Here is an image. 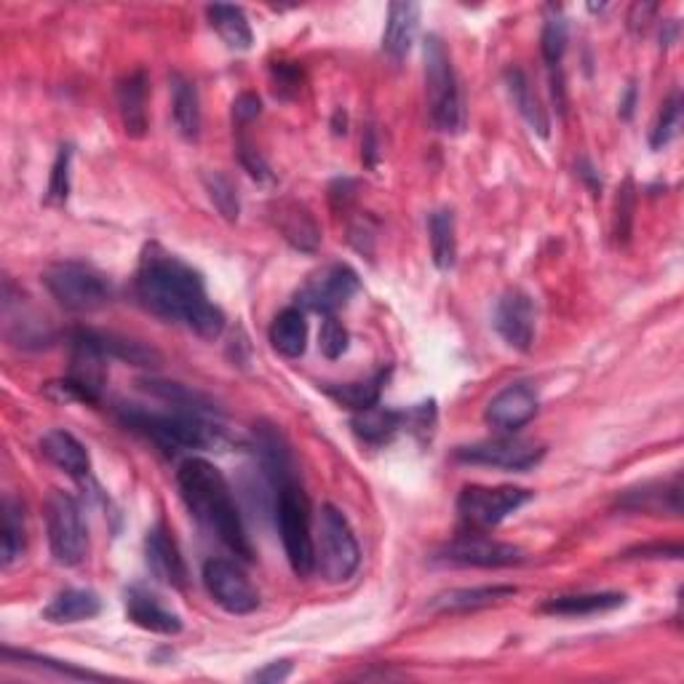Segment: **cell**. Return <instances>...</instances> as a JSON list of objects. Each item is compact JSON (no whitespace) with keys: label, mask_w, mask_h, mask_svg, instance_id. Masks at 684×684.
<instances>
[{"label":"cell","mask_w":684,"mask_h":684,"mask_svg":"<svg viewBox=\"0 0 684 684\" xmlns=\"http://www.w3.org/2000/svg\"><path fill=\"white\" fill-rule=\"evenodd\" d=\"M134 292L142 308L169 324H180L204 340H217L223 335L225 313L208 299L201 273L164 246H145L134 276Z\"/></svg>","instance_id":"6da1fadb"},{"label":"cell","mask_w":684,"mask_h":684,"mask_svg":"<svg viewBox=\"0 0 684 684\" xmlns=\"http://www.w3.org/2000/svg\"><path fill=\"white\" fill-rule=\"evenodd\" d=\"M180 494L185 500L187 511L193 513L220 543H225L236 557L254 559L249 535L244 530V519L233 500L231 484L214 462L204 458H187L177 471Z\"/></svg>","instance_id":"7a4b0ae2"},{"label":"cell","mask_w":684,"mask_h":684,"mask_svg":"<svg viewBox=\"0 0 684 684\" xmlns=\"http://www.w3.org/2000/svg\"><path fill=\"white\" fill-rule=\"evenodd\" d=\"M123 426H129L155 447L166 452H195V449H225L231 445L227 433L201 412L174 409V412H147V409L123 404L119 409Z\"/></svg>","instance_id":"3957f363"},{"label":"cell","mask_w":684,"mask_h":684,"mask_svg":"<svg viewBox=\"0 0 684 684\" xmlns=\"http://www.w3.org/2000/svg\"><path fill=\"white\" fill-rule=\"evenodd\" d=\"M313 553H316V572L327 583H345L356 575L361 564L358 540L350 530V521L335 506H324L318 511L316 532H313Z\"/></svg>","instance_id":"277c9868"},{"label":"cell","mask_w":684,"mask_h":684,"mask_svg":"<svg viewBox=\"0 0 684 684\" xmlns=\"http://www.w3.org/2000/svg\"><path fill=\"white\" fill-rule=\"evenodd\" d=\"M426 89L436 129L445 134H460L466 129V104L449 51L439 35L426 38Z\"/></svg>","instance_id":"5b68a950"},{"label":"cell","mask_w":684,"mask_h":684,"mask_svg":"<svg viewBox=\"0 0 684 684\" xmlns=\"http://www.w3.org/2000/svg\"><path fill=\"white\" fill-rule=\"evenodd\" d=\"M276 494V521L282 530L284 551L289 559L292 570L299 578H308L316 570V553H313V530L308 500L299 490L297 479H282L273 484Z\"/></svg>","instance_id":"8992f818"},{"label":"cell","mask_w":684,"mask_h":684,"mask_svg":"<svg viewBox=\"0 0 684 684\" xmlns=\"http://www.w3.org/2000/svg\"><path fill=\"white\" fill-rule=\"evenodd\" d=\"M45 289L73 313L100 310L113 299V286L100 270L83 263H54L43 273Z\"/></svg>","instance_id":"52a82bcc"},{"label":"cell","mask_w":684,"mask_h":684,"mask_svg":"<svg viewBox=\"0 0 684 684\" xmlns=\"http://www.w3.org/2000/svg\"><path fill=\"white\" fill-rule=\"evenodd\" d=\"M45 530L57 564L78 566L89 557V530L73 494L54 490L45 500Z\"/></svg>","instance_id":"ba28073f"},{"label":"cell","mask_w":684,"mask_h":684,"mask_svg":"<svg viewBox=\"0 0 684 684\" xmlns=\"http://www.w3.org/2000/svg\"><path fill=\"white\" fill-rule=\"evenodd\" d=\"M532 500V492L524 487H479L471 484L460 492L458 513L473 530H492L521 506Z\"/></svg>","instance_id":"9c48e42d"},{"label":"cell","mask_w":684,"mask_h":684,"mask_svg":"<svg viewBox=\"0 0 684 684\" xmlns=\"http://www.w3.org/2000/svg\"><path fill=\"white\" fill-rule=\"evenodd\" d=\"M455 458L468 466H487L500 468V471H530L545 458V447L527 439H513V436H500V439L479 441V445L460 447Z\"/></svg>","instance_id":"30bf717a"},{"label":"cell","mask_w":684,"mask_h":684,"mask_svg":"<svg viewBox=\"0 0 684 684\" xmlns=\"http://www.w3.org/2000/svg\"><path fill=\"white\" fill-rule=\"evenodd\" d=\"M204 585L208 596L231 615H249L259 608V591L246 572L227 559H208L204 564Z\"/></svg>","instance_id":"8fae6325"},{"label":"cell","mask_w":684,"mask_h":684,"mask_svg":"<svg viewBox=\"0 0 684 684\" xmlns=\"http://www.w3.org/2000/svg\"><path fill=\"white\" fill-rule=\"evenodd\" d=\"M358 292V276L348 265H327L308 278V284L299 289V305L308 310L324 313V316H335L337 310L345 308Z\"/></svg>","instance_id":"7c38bea8"},{"label":"cell","mask_w":684,"mask_h":684,"mask_svg":"<svg viewBox=\"0 0 684 684\" xmlns=\"http://www.w3.org/2000/svg\"><path fill=\"white\" fill-rule=\"evenodd\" d=\"M492 324L508 348L530 350L532 340H535V305H532V297L521 289H508L494 305Z\"/></svg>","instance_id":"4fadbf2b"},{"label":"cell","mask_w":684,"mask_h":684,"mask_svg":"<svg viewBox=\"0 0 684 684\" xmlns=\"http://www.w3.org/2000/svg\"><path fill=\"white\" fill-rule=\"evenodd\" d=\"M441 562L460 564V566H484V570H498V566H513L524 562V551L517 545L498 543L484 535H462L441 551Z\"/></svg>","instance_id":"5bb4252c"},{"label":"cell","mask_w":684,"mask_h":684,"mask_svg":"<svg viewBox=\"0 0 684 684\" xmlns=\"http://www.w3.org/2000/svg\"><path fill=\"white\" fill-rule=\"evenodd\" d=\"M538 407L540 401L535 388H532L530 382H513V386L503 388L487 404L484 417L498 431L513 433L519 431V428H524L530 420H535Z\"/></svg>","instance_id":"9a60e30c"},{"label":"cell","mask_w":684,"mask_h":684,"mask_svg":"<svg viewBox=\"0 0 684 684\" xmlns=\"http://www.w3.org/2000/svg\"><path fill=\"white\" fill-rule=\"evenodd\" d=\"M145 557L147 566L161 583L172 585V589H187V564L182 559L180 545L174 543L172 532L164 524L153 527L145 540Z\"/></svg>","instance_id":"2e32d148"},{"label":"cell","mask_w":684,"mask_h":684,"mask_svg":"<svg viewBox=\"0 0 684 684\" xmlns=\"http://www.w3.org/2000/svg\"><path fill=\"white\" fill-rule=\"evenodd\" d=\"M126 617L136 625V629L150 631V634L174 636L182 631V621L177 612L164 608V602H161L159 596L140 589V585L126 591Z\"/></svg>","instance_id":"e0dca14e"},{"label":"cell","mask_w":684,"mask_h":684,"mask_svg":"<svg viewBox=\"0 0 684 684\" xmlns=\"http://www.w3.org/2000/svg\"><path fill=\"white\" fill-rule=\"evenodd\" d=\"M617 506L623 511H642V513H671V517H680L682 513V479L671 481H650V484L634 487V490H625L617 498Z\"/></svg>","instance_id":"ac0fdd59"},{"label":"cell","mask_w":684,"mask_h":684,"mask_svg":"<svg viewBox=\"0 0 684 684\" xmlns=\"http://www.w3.org/2000/svg\"><path fill=\"white\" fill-rule=\"evenodd\" d=\"M86 340L91 348H96L104 358H119V361H129L134 367H159L161 354L155 348H147L145 343L129 340L123 335H113V331H91L81 329L75 331Z\"/></svg>","instance_id":"d6986e66"},{"label":"cell","mask_w":684,"mask_h":684,"mask_svg":"<svg viewBox=\"0 0 684 684\" xmlns=\"http://www.w3.org/2000/svg\"><path fill=\"white\" fill-rule=\"evenodd\" d=\"M417 24H420V6L401 0V3H390L386 32H382V51L394 62H401L412 49L417 35Z\"/></svg>","instance_id":"ffe728a7"},{"label":"cell","mask_w":684,"mask_h":684,"mask_svg":"<svg viewBox=\"0 0 684 684\" xmlns=\"http://www.w3.org/2000/svg\"><path fill=\"white\" fill-rule=\"evenodd\" d=\"M119 113L123 132L134 140L147 132V75L142 70L126 75L119 83Z\"/></svg>","instance_id":"44dd1931"},{"label":"cell","mask_w":684,"mask_h":684,"mask_svg":"<svg viewBox=\"0 0 684 684\" xmlns=\"http://www.w3.org/2000/svg\"><path fill=\"white\" fill-rule=\"evenodd\" d=\"M41 452L54 462L60 471L68 473V477H75V479L89 477L91 458H89L86 447H83L73 433L62 431V428H54V431L43 433Z\"/></svg>","instance_id":"7402d4cb"},{"label":"cell","mask_w":684,"mask_h":684,"mask_svg":"<svg viewBox=\"0 0 684 684\" xmlns=\"http://www.w3.org/2000/svg\"><path fill=\"white\" fill-rule=\"evenodd\" d=\"M102 612V599L89 589H64L43 608V621L64 625L91 621Z\"/></svg>","instance_id":"603a6c76"},{"label":"cell","mask_w":684,"mask_h":684,"mask_svg":"<svg viewBox=\"0 0 684 684\" xmlns=\"http://www.w3.org/2000/svg\"><path fill=\"white\" fill-rule=\"evenodd\" d=\"M625 604L623 594L615 591H604V594H570V596H553L543 604V612L562 617H589L599 612L617 610Z\"/></svg>","instance_id":"cb8c5ba5"},{"label":"cell","mask_w":684,"mask_h":684,"mask_svg":"<svg viewBox=\"0 0 684 684\" xmlns=\"http://www.w3.org/2000/svg\"><path fill=\"white\" fill-rule=\"evenodd\" d=\"M270 345L286 358H299L305 354V348H308V321H305L303 310L286 308L273 318Z\"/></svg>","instance_id":"d4e9b609"},{"label":"cell","mask_w":684,"mask_h":684,"mask_svg":"<svg viewBox=\"0 0 684 684\" xmlns=\"http://www.w3.org/2000/svg\"><path fill=\"white\" fill-rule=\"evenodd\" d=\"M517 594L513 585H479V589H455L433 599V610L441 612H468L490 608L494 602H503Z\"/></svg>","instance_id":"484cf974"},{"label":"cell","mask_w":684,"mask_h":684,"mask_svg":"<svg viewBox=\"0 0 684 684\" xmlns=\"http://www.w3.org/2000/svg\"><path fill=\"white\" fill-rule=\"evenodd\" d=\"M404 422H409V415L394 412V409L377 407L375 404V407L364 409V412H356L354 431L358 433V439H364L367 445H386V441H390L401 431Z\"/></svg>","instance_id":"4316f807"},{"label":"cell","mask_w":684,"mask_h":684,"mask_svg":"<svg viewBox=\"0 0 684 684\" xmlns=\"http://www.w3.org/2000/svg\"><path fill=\"white\" fill-rule=\"evenodd\" d=\"M172 113L180 134L185 136V140H198L201 134L198 89H195L193 81H187V78L182 75L172 78Z\"/></svg>","instance_id":"83f0119b"},{"label":"cell","mask_w":684,"mask_h":684,"mask_svg":"<svg viewBox=\"0 0 684 684\" xmlns=\"http://www.w3.org/2000/svg\"><path fill=\"white\" fill-rule=\"evenodd\" d=\"M276 223H278V227H282L284 238L289 241L295 249L316 252L321 233H318L316 220L310 217L308 208L299 206V204H282V206H278Z\"/></svg>","instance_id":"f1b7e54d"},{"label":"cell","mask_w":684,"mask_h":684,"mask_svg":"<svg viewBox=\"0 0 684 684\" xmlns=\"http://www.w3.org/2000/svg\"><path fill=\"white\" fill-rule=\"evenodd\" d=\"M506 86L508 94H511L513 104H517V110L521 113V119L532 126V132H538L540 136H549V115H545L543 104L535 96V91H532L530 81H527V75L521 73L519 68H511L506 73Z\"/></svg>","instance_id":"f546056e"},{"label":"cell","mask_w":684,"mask_h":684,"mask_svg":"<svg viewBox=\"0 0 684 684\" xmlns=\"http://www.w3.org/2000/svg\"><path fill=\"white\" fill-rule=\"evenodd\" d=\"M208 24L217 30V35L236 51H249L252 49V28L246 22V14L238 9V6H227V3H214L206 9Z\"/></svg>","instance_id":"4dcf8cb0"},{"label":"cell","mask_w":684,"mask_h":684,"mask_svg":"<svg viewBox=\"0 0 684 684\" xmlns=\"http://www.w3.org/2000/svg\"><path fill=\"white\" fill-rule=\"evenodd\" d=\"M428 233H431V252L433 263L439 270L455 268L458 259V236H455V214L452 208H439L428 220Z\"/></svg>","instance_id":"1f68e13d"},{"label":"cell","mask_w":684,"mask_h":684,"mask_svg":"<svg viewBox=\"0 0 684 684\" xmlns=\"http://www.w3.org/2000/svg\"><path fill=\"white\" fill-rule=\"evenodd\" d=\"M24 508L14 498L3 500V530H0V557L3 566H11L24 553Z\"/></svg>","instance_id":"d6a6232c"},{"label":"cell","mask_w":684,"mask_h":684,"mask_svg":"<svg viewBox=\"0 0 684 684\" xmlns=\"http://www.w3.org/2000/svg\"><path fill=\"white\" fill-rule=\"evenodd\" d=\"M382 382H386V372H377L375 377L361 382H345V386H327V394L343 407L354 409V412H364V409L375 407L380 401Z\"/></svg>","instance_id":"836d02e7"},{"label":"cell","mask_w":684,"mask_h":684,"mask_svg":"<svg viewBox=\"0 0 684 684\" xmlns=\"http://www.w3.org/2000/svg\"><path fill=\"white\" fill-rule=\"evenodd\" d=\"M3 661H19V666L24 668H38V671H51L57 676H68V680H102V674H94V671H83L70 666V663L54 661V657H43V655H32V653H19V650L3 647Z\"/></svg>","instance_id":"e575fe53"},{"label":"cell","mask_w":684,"mask_h":684,"mask_svg":"<svg viewBox=\"0 0 684 684\" xmlns=\"http://www.w3.org/2000/svg\"><path fill=\"white\" fill-rule=\"evenodd\" d=\"M145 390L150 394H155L159 399L177 404V409H187V412H212V401L204 399L201 394H195V390H187L185 386H177V382H161V380H147L142 382Z\"/></svg>","instance_id":"d590c367"},{"label":"cell","mask_w":684,"mask_h":684,"mask_svg":"<svg viewBox=\"0 0 684 684\" xmlns=\"http://www.w3.org/2000/svg\"><path fill=\"white\" fill-rule=\"evenodd\" d=\"M566 41H570V28H566L564 14H562V11H551V14L545 17L543 35H540L543 60L549 62L551 68H557V64L562 62V57L566 51Z\"/></svg>","instance_id":"8d00e7d4"},{"label":"cell","mask_w":684,"mask_h":684,"mask_svg":"<svg viewBox=\"0 0 684 684\" xmlns=\"http://www.w3.org/2000/svg\"><path fill=\"white\" fill-rule=\"evenodd\" d=\"M204 185H206L208 198H212V204L217 206V212L223 214L227 223H236L238 212H241L236 185H233V182L220 172L204 174Z\"/></svg>","instance_id":"74e56055"},{"label":"cell","mask_w":684,"mask_h":684,"mask_svg":"<svg viewBox=\"0 0 684 684\" xmlns=\"http://www.w3.org/2000/svg\"><path fill=\"white\" fill-rule=\"evenodd\" d=\"M680 126H682V96L674 94L671 100L663 102V110L661 115H657L653 134H650V145H653V150L666 147L668 142H674V136L680 134Z\"/></svg>","instance_id":"f35d334b"},{"label":"cell","mask_w":684,"mask_h":684,"mask_svg":"<svg viewBox=\"0 0 684 684\" xmlns=\"http://www.w3.org/2000/svg\"><path fill=\"white\" fill-rule=\"evenodd\" d=\"M634 212H636V193H634V180H625L623 187L617 191V208H615V238L625 244L631 238V225H634Z\"/></svg>","instance_id":"ab89813d"},{"label":"cell","mask_w":684,"mask_h":684,"mask_svg":"<svg viewBox=\"0 0 684 684\" xmlns=\"http://www.w3.org/2000/svg\"><path fill=\"white\" fill-rule=\"evenodd\" d=\"M70 161H73V147L64 145L57 155L54 169H51V180H49V204H64L70 193Z\"/></svg>","instance_id":"60d3db41"},{"label":"cell","mask_w":684,"mask_h":684,"mask_svg":"<svg viewBox=\"0 0 684 684\" xmlns=\"http://www.w3.org/2000/svg\"><path fill=\"white\" fill-rule=\"evenodd\" d=\"M318 345H321V354L327 358H340L348 350V329L335 316H327L321 324Z\"/></svg>","instance_id":"b9f144b4"},{"label":"cell","mask_w":684,"mask_h":684,"mask_svg":"<svg viewBox=\"0 0 684 684\" xmlns=\"http://www.w3.org/2000/svg\"><path fill=\"white\" fill-rule=\"evenodd\" d=\"M299 70L292 68V64H278L273 68V83H276V91L282 96H295L299 91Z\"/></svg>","instance_id":"7bdbcfd3"},{"label":"cell","mask_w":684,"mask_h":684,"mask_svg":"<svg viewBox=\"0 0 684 684\" xmlns=\"http://www.w3.org/2000/svg\"><path fill=\"white\" fill-rule=\"evenodd\" d=\"M241 164L249 169V174H252L254 180H259V182H270L273 180L270 166L265 164L263 155H259L254 147L246 145V142H244V145H241Z\"/></svg>","instance_id":"ee69618b"},{"label":"cell","mask_w":684,"mask_h":684,"mask_svg":"<svg viewBox=\"0 0 684 684\" xmlns=\"http://www.w3.org/2000/svg\"><path fill=\"white\" fill-rule=\"evenodd\" d=\"M289 674H292V663H289V661H276V663H268V666H265V668L254 671L249 680H252V682H270V684H278V682H284Z\"/></svg>","instance_id":"f6af8a7d"},{"label":"cell","mask_w":684,"mask_h":684,"mask_svg":"<svg viewBox=\"0 0 684 684\" xmlns=\"http://www.w3.org/2000/svg\"><path fill=\"white\" fill-rule=\"evenodd\" d=\"M655 14H657L655 3H634V6H631V14H629V28L634 32H644V30H647V24L653 22Z\"/></svg>","instance_id":"bcb514c9"},{"label":"cell","mask_w":684,"mask_h":684,"mask_svg":"<svg viewBox=\"0 0 684 684\" xmlns=\"http://www.w3.org/2000/svg\"><path fill=\"white\" fill-rule=\"evenodd\" d=\"M233 113L238 121H252L259 115V100L254 94H241L236 104H233Z\"/></svg>","instance_id":"7dc6e473"},{"label":"cell","mask_w":684,"mask_h":684,"mask_svg":"<svg viewBox=\"0 0 684 684\" xmlns=\"http://www.w3.org/2000/svg\"><path fill=\"white\" fill-rule=\"evenodd\" d=\"M631 553H640V557H668V559H680L682 557V545H640V549H631L625 557Z\"/></svg>","instance_id":"c3c4849f"},{"label":"cell","mask_w":684,"mask_h":684,"mask_svg":"<svg viewBox=\"0 0 684 684\" xmlns=\"http://www.w3.org/2000/svg\"><path fill=\"white\" fill-rule=\"evenodd\" d=\"M634 102H636V89L629 86L623 100V119H631V113H634Z\"/></svg>","instance_id":"681fc988"}]
</instances>
